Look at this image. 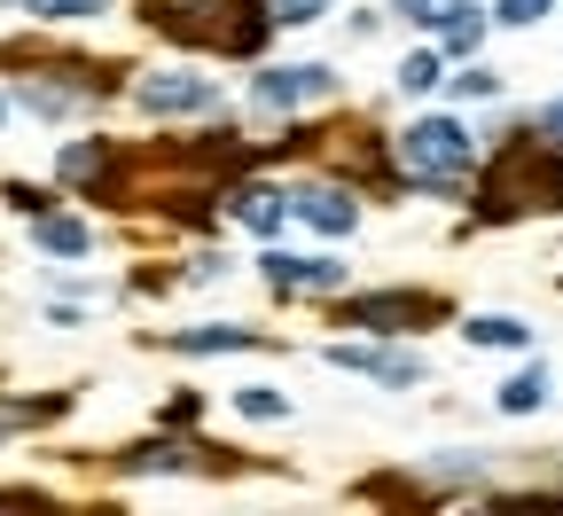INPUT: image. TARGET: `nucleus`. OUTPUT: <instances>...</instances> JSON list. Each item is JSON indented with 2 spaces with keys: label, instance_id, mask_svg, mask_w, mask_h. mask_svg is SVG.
I'll list each match as a JSON object with an SVG mask.
<instances>
[{
  "label": "nucleus",
  "instance_id": "7ed1b4c3",
  "mask_svg": "<svg viewBox=\"0 0 563 516\" xmlns=\"http://www.w3.org/2000/svg\"><path fill=\"white\" fill-rule=\"evenodd\" d=\"M470 125L462 118H415L399 133V165L415 173V188H431V196H454L470 180Z\"/></svg>",
  "mask_w": 563,
  "mask_h": 516
},
{
  "label": "nucleus",
  "instance_id": "412c9836",
  "mask_svg": "<svg viewBox=\"0 0 563 516\" xmlns=\"http://www.w3.org/2000/svg\"><path fill=\"white\" fill-rule=\"evenodd\" d=\"M266 9H274V24H321L329 0H266Z\"/></svg>",
  "mask_w": 563,
  "mask_h": 516
},
{
  "label": "nucleus",
  "instance_id": "a211bd4d",
  "mask_svg": "<svg viewBox=\"0 0 563 516\" xmlns=\"http://www.w3.org/2000/svg\"><path fill=\"white\" fill-rule=\"evenodd\" d=\"M32 17H47V24H79V17H102L110 0H24Z\"/></svg>",
  "mask_w": 563,
  "mask_h": 516
},
{
  "label": "nucleus",
  "instance_id": "1a4fd4ad",
  "mask_svg": "<svg viewBox=\"0 0 563 516\" xmlns=\"http://www.w3.org/2000/svg\"><path fill=\"white\" fill-rule=\"evenodd\" d=\"M266 282L274 289H344V266L336 259H266Z\"/></svg>",
  "mask_w": 563,
  "mask_h": 516
},
{
  "label": "nucleus",
  "instance_id": "f257e3e1",
  "mask_svg": "<svg viewBox=\"0 0 563 516\" xmlns=\"http://www.w3.org/2000/svg\"><path fill=\"white\" fill-rule=\"evenodd\" d=\"M141 17L165 40L220 47V55H258L266 24H274V9H258V0H141Z\"/></svg>",
  "mask_w": 563,
  "mask_h": 516
},
{
  "label": "nucleus",
  "instance_id": "423d86ee",
  "mask_svg": "<svg viewBox=\"0 0 563 516\" xmlns=\"http://www.w3.org/2000/svg\"><path fill=\"white\" fill-rule=\"evenodd\" d=\"M133 102H141V110H157V118H180V110H211V102H220V87L196 79V70H157V79H141V87H133Z\"/></svg>",
  "mask_w": 563,
  "mask_h": 516
},
{
  "label": "nucleus",
  "instance_id": "f8f14e48",
  "mask_svg": "<svg viewBox=\"0 0 563 516\" xmlns=\"http://www.w3.org/2000/svg\"><path fill=\"white\" fill-rule=\"evenodd\" d=\"M87 219H63V211H40V251H55V259H87Z\"/></svg>",
  "mask_w": 563,
  "mask_h": 516
},
{
  "label": "nucleus",
  "instance_id": "4be33fe9",
  "mask_svg": "<svg viewBox=\"0 0 563 516\" xmlns=\"http://www.w3.org/2000/svg\"><path fill=\"white\" fill-rule=\"evenodd\" d=\"M540 17H548V0H493V24H517V32H525V24H540Z\"/></svg>",
  "mask_w": 563,
  "mask_h": 516
},
{
  "label": "nucleus",
  "instance_id": "b1692460",
  "mask_svg": "<svg viewBox=\"0 0 563 516\" xmlns=\"http://www.w3.org/2000/svg\"><path fill=\"white\" fill-rule=\"evenodd\" d=\"M540 133H548V141H563V102H548V110H540Z\"/></svg>",
  "mask_w": 563,
  "mask_h": 516
},
{
  "label": "nucleus",
  "instance_id": "393cba45",
  "mask_svg": "<svg viewBox=\"0 0 563 516\" xmlns=\"http://www.w3.org/2000/svg\"><path fill=\"white\" fill-rule=\"evenodd\" d=\"M0 118H9V102H0Z\"/></svg>",
  "mask_w": 563,
  "mask_h": 516
},
{
  "label": "nucleus",
  "instance_id": "0eeeda50",
  "mask_svg": "<svg viewBox=\"0 0 563 516\" xmlns=\"http://www.w3.org/2000/svg\"><path fill=\"white\" fill-rule=\"evenodd\" d=\"M329 360H336V367H352V376H368V384H391V392L422 384V360H415V352H384V344H336Z\"/></svg>",
  "mask_w": 563,
  "mask_h": 516
},
{
  "label": "nucleus",
  "instance_id": "ddd939ff",
  "mask_svg": "<svg viewBox=\"0 0 563 516\" xmlns=\"http://www.w3.org/2000/svg\"><path fill=\"white\" fill-rule=\"evenodd\" d=\"M258 329H228V321H211V329H180L173 352H251Z\"/></svg>",
  "mask_w": 563,
  "mask_h": 516
},
{
  "label": "nucleus",
  "instance_id": "6ab92c4d",
  "mask_svg": "<svg viewBox=\"0 0 563 516\" xmlns=\"http://www.w3.org/2000/svg\"><path fill=\"white\" fill-rule=\"evenodd\" d=\"M477 40H485V17H477V9H462V17L446 24V55H470Z\"/></svg>",
  "mask_w": 563,
  "mask_h": 516
},
{
  "label": "nucleus",
  "instance_id": "9d476101",
  "mask_svg": "<svg viewBox=\"0 0 563 516\" xmlns=\"http://www.w3.org/2000/svg\"><path fill=\"white\" fill-rule=\"evenodd\" d=\"M228 204H235V219H243L251 235H274L282 219H290V196H282V188H258V180H251V188H235Z\"/></svg>",
  "mask_w": 563,
  "mask_h": 516
},
{
  "label": "nucleus",
  "instance_id": "f3484780",
  "mask_svg": "<svg viewBox=\"0 0 563 516\" xmlns=\"http://www.w3.org/2000/svg\"><path fill=\"white\" fill-rule=\"evenodd\" d=\"M235 407H243L251 422H282V415H290V399H282L274 384H243V392H235Z\"/></svg>",
  "mask_w": 563,
  "mask_h": 516
},
{
  "label": "nucleus",
  "instance_id": "6e6552de",
  "mask_svg": "<svg viewBox=\"0 0 563 516\" xmlns=\"http://www.w3.org/2000/svg\"><path fill=\"white\" fill-rule=\"evenodd\" d=\"M290 211L306 219V228H321V235H352V228H361V204H352L344 188H321V180H313V188H298V196H290Z\"/></svg>",
  "mask_w": 563,
  "mask_h": 516
},
{
  "label": "nucleus",
  "instance_id": "39448f33",
  "mask_svg": "<svg viewBox=\"0 0 563 516\" xmlns=\"http://www.w3.org/2000/svg\"><path fill=\"white\" fill-rule=\"evenodd\" d=\"M258 110H306V102H329L336 95V70L329 63H290V70H258Z\"/></svg>",
  "mask_w": 563,
  "mask_h": 516
},
{
  "label": "nucleus",
  "instance_id": "4468645a",
  "mask_svg": "<svg viewBox=\"0 0 563 516\" xmlns=\"http://www.w3.org/2000/svg\"><path fill=\"white\" fill-rule=\"evenodd\" d=\"M540 399H548V367H525V376L501 384V415H532Z\"/></svg>",
  "mask_w": 563,
  "mask_h": 516
},
{
  "label": "nucleus",
  "instance_id": "aec40b11",
  "mask_svg": "<svg viewBox=\"0 0 563 516\" xmlns=\"http://www.w3.org/2000/svg\"><path fill=\"white\" fill-rule=\"evenodd\" d=\"M446 87H454L462 102H485V95H501V79H493V70H485V63H470V70H462V79H446Z\"/></svg>",
  "mask_w": 563,
  "mask_h": 516
},
{
  "label": "nucleus",
  "instance_id": "2eb2a0df",
  "mask_svg": "<svg viewBox=\"0 0 563 516\" xmlns=\"http://www.w3.org/2000/svg\"><path fill=\"white\" fill-rule=\"evenodd\" d=\"M391 9H399L407 24H422V32H446V24L470 9V0H391Z\"/></svg>",
  "mask_w": 563,
  "mask_h": 516
},
{
  "label": "nucleus",
  "instance_id": "f03ea898",
  "mask_svg": "<svg viewBox=\"0 0 563 516\" xmlns=\"http://www.w3.org/2000/svg\"><path fill=\"white\" fill-rule=\"evenodd\" d=\"M563 204V157L555 141H509L493 157L485 188H477V211L485 219H517V211H555Z\"/></svg>",
  "mask_w": 563,
  "mask_h": 516
},
{
  "label": "nucleus",
  "instance_id": "9b49d317",
  "mask_svg": "<svg viewBox=\"0 0 563 516\" xmlns=\"http://www.w3.org/2000/svg\"><path fill=\"white\" fill-rule=\"evenodd\" d=\"M470 344H493V352H517V344H532V329L517 321V314H470V329H462Z\"/></svg>",
  "mask_w": 563,
  "mask_h": 516
},
{
  "label": "nucleus",
  "instance_id": "20e7f679",
  "mask_svg": "<svg viewBox=\"0 0 563 516\" xmlns=\"http://www.w3.org/2000/svg\"><path fill=\"white\" fill-rule=\"evenodd\" d=\"M422 321H439L431 289H376V298L344 306V329H422Z\"/></svg>",
  "mask_w": 563,
  "mask_h": 516
},
{
  "label": "nucleus",
  "instance_id": "dca6fc26",
  "mask_svg": "<svg viewBox=\"0 0 563 516\" xmlns=\"http://www.w3.org/2000/svg\"><path fill=\"white\" fill-rule=\"evenodd\" d=\"M431 87H446V63L422 47V55H407V63H399V95H431Z\"/></svg>",
  "mask_w": 563,
  "mask_h": 516
},
{
  "label": "nucleus",
  "instance_id": "5701e85b",
  "mask_svg": "<svg viewBox=\"0 0 563 516\" xmlns=\"http://www.w3.org/2000/svg\"><path fill=\"white\" fill-rule=\"evenodd\" d=\"M9 204H16V211H32V219H40V211H47V196H40V188H24V180H16V188H9Z\"/></svg>",
  "mask_w": 563,
  "mask_h": 516
}]
</instances>
